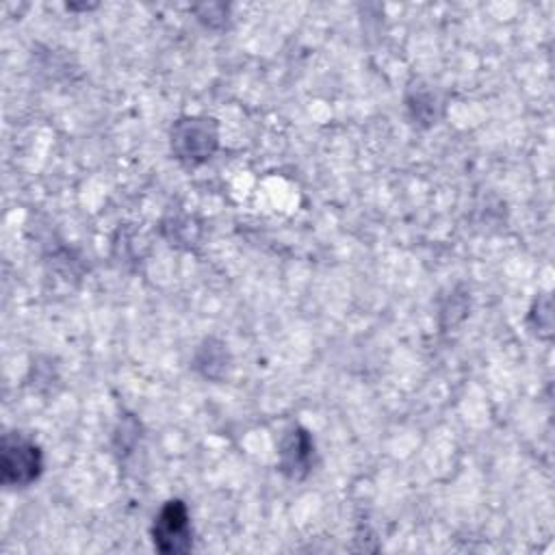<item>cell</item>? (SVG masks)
<instances>
[{"label":"cell","mask_w":555,"mask_h":555,"mask_svg":"<svg viewBox=\"0 0 555 555\" xmlns=\"http://www.w3.org/2000/svg\"><path fill=\"white\" fill-rule=\"evenodd\" d=\"M43 470L41 447L26 434L11 431L2 438L0 479L7 488H28Z\"/></svg>","instance_id":"obj_1"},{"label":"cell","mask_w":555,"mask_h":555,"mask_svg":"<svg viewBox=\"0 0 555 555\" xmlns=\"http://www.w3.org/2000/svg\"><path fill=\"white\" fill-rule=\"evenodd\" d=\"M219 145V130L210 117H182L171 126V152L184 165L208 160Z\"/></svg>","instance_id":"obj_2"},{"label":"cell","mask_w":555,"mask_h":555,"mask_svg":"<svg viewBox=\"0 0 555 555\" xmlns=\"http://www.w3.org/2000/svg\"><path fill=\"white\" fill-rule=\"evenodd\" d=\"M152 540L160 553H186L193 546V529L186 505L180 499L167 501L154 518Z\"/></svg>","instance_id":"obj_3"},{"label":"cell","mask_w":555,"mask_h":555,"mask_svg":"<svg viewBox=\"0 0 555 555\" xmlns=\"http://www.w3.org/2000/svg\"><path fill=\"white\" fill-rule=\"evenodd\" d=\"M314 457V440L304 427H291L280 444V470L291 479L308 475Z\"/></svg>","instance_id":"obj_4"}]
</instances>
